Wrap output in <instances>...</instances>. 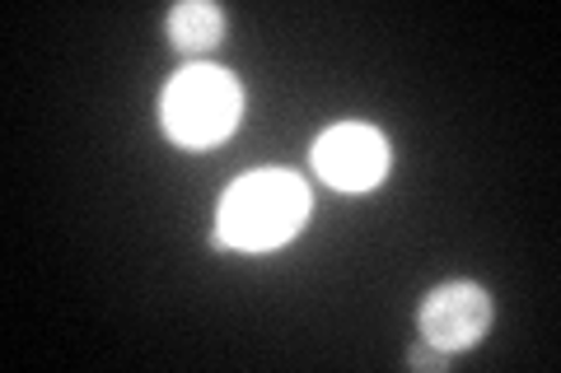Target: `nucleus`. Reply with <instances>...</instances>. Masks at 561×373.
<instances>
[{
  "label": "nucleus",
  "mask_w": 561,
  "mask_h": 373,
  "mask_svg": "<svg viewBox=\"0 0 561 373\" xmlns=\"http://www.w3.org/2000/svg\"><path fill=\"white\" fill-rule=\"evenodd\" d=\"M421 323V341L440 346V350H468L482 341V331L491 323V299L468 285V280H454V285H440L426 294V304L416 313Z\"/></svg>",
  "instance_id": "4"
},
{
  "label": "nucleus",
  "mask_w": 561,
  "mask_h": 373,
  "mask_svg": "<svg viewBox=\"0 0 561 373\" xmlns=\"http://www.w3.org/2000/svg\"><path fill=\"white\" fill-rule=\"evenodd\" d=\"M220 33H225V14L216 5H206V0H187V5L169 14V38L179 51H187V57L210 51L220 43Z\"/></svg>",
  "instance_id": "5"
},
{
  "label": "nucleus",
  "mask_w": 561,
  "mask_h": 373,
  "mask_svg": "<svg viewBox=\"0 0 561 373\" xmlns=\"http://www.w3.org/2000/svg\"><path fill=\"white\" fill-rule=\"evenodd\" d=\"M408 364H412V369H431V373H440V369L449 364V350L431 346V341H416V346H412V354H408Z\"/></svg>",
  "instance_id": "6"
},
{
  "label": "nucleus",
  "mask_w": 561,
  "mask_h": 373,
  "mask_svg": "<svg viewBox=\"0 0 561 373\" xmlns=\"http://www.w3.org/2000/svg\"><path fill=\"white\" fill-rule=\"evenodd\" d=\"M239 108H243V94L234 75H225L216 66H187L164 89L160 121L183 150H206V145H220L234 131Z\"/></svg>",
  "instance_id": "2"
},
{
  "label": "nucleus",
  "mask_w": 561,
  "mask_h": 373,
  "mask_svg": "<svg viewBox=\"0 0 561 373\" xmlns=\"http://www.w3.org/2000/svg\"><path fill=\"white\" fill-rule=\"evenodd\" d=\"M313 168L337 191H370V187H379V177L389 173V145H383V136L375 127H365V121H342V127L319 136Z\"/></svg>",
  "instance_id": "3"
},
{
  "label": "nucleus",
  "mask_w": 561,
  "mask_h": 373,
  "mask_svg": "<svg viewBox=\"0 0 561 373\" xmlns=\"http://www.w3.org/2000/svg\"><path fill=\"white\" fill-rule=\"evenodd\" d=\"M309 215V187L295 173L262 168L249 173L225 191L220 215H216V243L243 247V253H267L300 234Z\"/></svg>",
  "instance_id": "1"
}]
</instances>
